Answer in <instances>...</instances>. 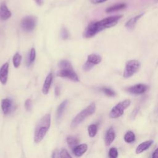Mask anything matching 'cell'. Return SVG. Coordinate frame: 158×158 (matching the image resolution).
Segmentation results:
<instances>
[{"label": "cell", "mask_w": 158, "mask_h": 158, "mask_svg": "<svg viewBox=\"0 0 158 158\" xmlns=\"http://www.w3.org/2000/svg\"><path fill=\"white\" fill-rule=\"evenodd\" d=\"M37 23V19L33 15H28L25 17L21 21V27L22 29L27 32L33 31Z\"/></svg>", "instance_id": "cell-6"}, {"label": "cell", "mask_w": 158, "mask_h": 158, "mask_svg": "<svg viewBox=\"0 0 158 158\" xmlns=\"http://www.w3.org/2000/svg\"><path fill=\"white\" fill-rule=\"evenodd\" d=\"M101 57L96 54H89L87 58V60L94 65L98 64H99L101 62Z\"/></svg>", "instance_id": "cell-19"}, {"label": "cell", "mask_w": 158, "mask_h": 158, "mask_svg": "<svg viewBox=\"0 0 158 158\" xmlns=\"http://www.w3.org/2000/svg\"><path fill=\"white\" fill-rule=\"evenodd\" d=\"M144 13H141V14H139V15H136L135 17H132L131 19H130L128 21H127V22L125 23V27H126L128 29H129V30H133V29L135 28V25H136L137 22H138V21L139 20V19L144 15Z\"/></svg>", "instance_id": "cell-15"}, {"label": "cell", "mask_w": 158, "mask_h": 158, "mask_svg": "<svg viewBox=\"0 0 158 158\" xmlns=\"http://www.w3.org/2000/svg\"><path fill=\"white\" fill-rule=\"evenodd\" d=\"M60 157H71V156L67 152V151L65 149H62L61 151L59 152Z\"/></svg>", "instance_id": "cell-31"}, {"label": "cell", "mask_w": 158, "mask_h": 158, "mask_svg": "<svg viewBox=\"0 0 158 158\" xmlns=\"http://www.w3.org/2000/svg\"><path fill=\"white\" fill-rule=\"evenodd\" d=\"M60 36L62 40H67L69 37V33L68 30L65 27H62L60 31Z\"/></svg>", "instance_id": "cell-26"}, {"label": "cell", "mask_w": 158, "mask_h": 158, "mask_svg": "<svg viewBox=\"0 0 158 158\" xmlns=\"http://www.w3.org/2000/svg\"><path fill=\"white\" fill-rule=\"evenodd\" d=\"M9 73V63H4L0 68V81L2 84L5 85L7 81Z\"/></svg>", "instance_id": "cell-9"}, {"label": "cell", "mask_w": 158, "mask_h": 158, "mask_svg": "<svg viewBox=\"0 0 158 158\" xmlns=\"http://www.w3.org/2000/svg\"><path fill=\"white\" fill-rule=\"evenodd\" d=\"M101 90L103 91V93L107 95V96H109V97H112V96H114L115 95V92L111 89L110 88H102L101 89Z\"/></svg>", "instance_id": "cell-27"}, {"label": "cell", "mask_w": 158, "mask_h": 158, "mask_svg": "<svg viewBox=\"0 0 158 158\" xmlns=\"http://www.w3.org/2000/svg\"><path fill=\"white\" fill-rule=\"evenodd\" d=\"M148 89V86L139 83V84H136L135 85L131 86L127 89V91L131 94H141L146 92Z\"/></svg>", "instance_id": "cell-8"}, {"label": "cell", "mask_w": 158, "mask_h": 158, "mask_svg": "<svg viewBox=\"0 0 158 158\" xmlns=\"http://www.w3.org/2000/svg\"><path fill=\"white\" fill-rule=\"evenodd\" d=\"M88 134L90 137H94L96 136L98 131V125L96 124L90 125L88 128Z\"/></svg>", "instance_id": "cell-22"}, {"label": "cell", "mask_w": 158, "mask_h": 158, "mask_svg": "<svg viewBox=\"0 0 158 158\" xmlns=\"http://www.w3.org/2000/svg\"><path fill=\"white\" fill-rule=\"evenodd\" d=\"M109 156L110 158H116L118 156V151L115 148H112L109 151Z\"/></svg>", "instance_id": "cell-28"}, {"label": "cell", "mask_w": 158, "mask_h": 158, "mask_svg": "<svg viewBox=\"0 0 158 158\" xmlns=\"http://www.w3.org/2000/svg\"><path fill=\"white\" fill-rule=\"evenodd\" d=\"M124 140L128 143H132L135 140V135L131 131H128L124 136Z\"/></svg>", "instance_id": "cell-21"}, {"label": "cell", "mask_w": 158, "mask_h": 158, "mask_svg": "<svg viewBox=\"0 0 158 158\" xmlns=\"http://www.w3.org/2000/svg\"><path fill=\"white\" fill-rule=\"evenodd\" d=\"M87 148L88 146L86 144H78L72 148V152L75 156L80 157L81 156L87 151Z\"/></svg>", "instance_id": "cell-12"}, {"label": "cell", "mask_w": 158, "mask_h": 158, "mask_svg": "<svg viewBox=\"0 0 158 158\" xmlns=\"http://www.w3.org/2000/svg\"><path fill=\"white\" fill-rule=\"evenodd\" d=\"M31 106H32L31 100L30 99H27L25 102V108L26 109V110L27 111H30L31 109Z\"/></svg>", "instance_id": "cell-30"}, {"label": "cell", "mask_w": 158, "mask_h": 158, "mask_svg": "<svg viewBox=\"0 0 158 158\" xmlns=\"http://www.w3.org/2000/svg\"><path fill=\"white\" fill-rule=\"evenodd\" d=\"M152 143H153L152 140H148V141H146L141 143L137 146L136 149V153L139 154L147 150L148 148H149V147L152 145Z\"/></svg>", "instance_id": "cell-16"}, {"label": "cell", "mask_w": 158, "mask_h": 158, "mask_svg": "<svg viewBox=\"0 0 158 158\" xmlns=\"http://www.w3.org/2000/svg\"><path fill=\"white\" fill-rule=\"evenodd\" d=\"M106 1H107V0H90L92 4H101V3H102V2H106Z\"/></svg>", "instance_id": "cell-32"}, {"label": "cell", "mask_w": 158, "mask_h": 158, "mask_svg": "<svg viewBox=\"0 0 158 158\" xmlns=\"http://www.w3.org/2000/svg\"><path fill=\"white\" fill-rule=\"evenodd\" d=\"M157 1H158V0H157Z\"/></svg>", "instance_id": "cell-37"}, {"label": "cell", "mask_w": 158, "mask_h": 158, "mask_svg": "<svg viewBox=\"0 0 158 158\" xmlns=\"http://www.w3.org/2000/svg\"><path fill=\"white\" fill-rule=\"evenodd\" d=\"M122 15H113L106 17L99 21H96V23L99 31L100 32L106 28H110L115 26L122 19Z\"/></svg>", "instance_id": "cell-3"}, {"label": "cell", "mask_w": 158, "mask_h": 158, "mask_svg": "<svg viewBox=\"0 0 158 158\" xmlns=\"http://www.w3.org/2000/svg\"><path fill=\"white\" fill-rule=\"evenodd\" d=\"M94 66V65H93V64H91V62H88V60L85 63V64L83 65V70L85 71H88L89 70H91L93 67Z\"/></svg>", "instance_id": "cell-29"}, {"label": "cell", "mask_w": 158, "mask_h": 158, "mask_svg": "<svg viewBox=\"0 0 158 158\" xmlns=\"http://www.w3.org/2000/svg\"><path fill=\"white\" fill-rule=\"evenodd\" d=\"M152 157L153 158H158V148L154 151L152 155Z\"/></svg>", "instance_id": "cell-35"}, {"label": "cell", "mask_w": 158, "mask_h": 158, "mask_svg": "<svg viewBox=\"0 0 158 158\" xmlns=\"http://www.w3.org/2000/svg\"><path fill=\"white\" fill-rule=\"evenodd\" d=\"M51 125V115L46 114L38 122L34 133V141L35 143L41 142L46 136Z\"/></svg>", "instance_id": "cell-1"}, {"label": "cell", "mask_w": 158, "mask_h": 158, "mask_svg": "<svg viewBox=\"0 0 158 158\" xmlns=\"http://www.w3.org/2000/svg\"><path fill=\"white\" fill-rule=\"evenodd\" d=\"M35 57H36V51L35 48H32L30 50L29 57H28V60L27 62L28 65H30L31 64H32V63L35 61Z\"/></svg>", "instance_id": "cell-25"}, {"label": "cell", "mask_w": 158, "mask_h": 158, "mask_svg": "<svg viewBox=\"0 0 158 158\" xmlns=\"http://www.w3.org/2000/svg\"><path fill=\"white\" fill-rule=\"evenodd\" d=\"M34 1L39 6H41L43 4V0H34Z\"/></svg>", "instance_id": "cell-36"}, {"label": "cell", "mask_w": 158, "mask_h": 158, "mask_svg": "<svg viewBox=\"0 0 158 158\" xmlns=\"http://www.w3.org/2000/svg\"><path fill=\"white\" fill-rule=\"evenodd\" d=\"M58 66H59L60 69L73 68V67L72 66L71 63L67 60H60L58 64Z\"/></svg>", "instance_id": "cell-24"}, {"label": "cell", "mask_w": 158, "mask_h": 158, "mask_svg": "<svg viewBox=\"0 0 158 158\" xmlns=\"http://www.w3.org/2000/svg\"><path fill=\"white\" fill-rule=\"evenodd\" d=\"M115 137V133L114 128L112 127H110L105 135L104 141L106 146H109L114 140Z\"/></svg>", "instance_id": "cell-13"}, {"label": "cell", "mask_w": 158, "mask_h": 158, "mask_svg": "<svg viewBox=\"0 0 158 158\" xmlns=\"http://www.w3.org/2000/svg\"><path fill=\"white\" fill-rule=\"evenodd\" d=\"M52 81V73H50L46 77L42 88V93L44 94H47L48 93Z\"/></svg>", "instance_id": "cell-14"}, {"label": "cell", "mask_w": 158, "mask_h": 158, "mask_svg": "<svg viewBox=\"0 0 158 158\" xmlns=\"http://www.w3.org/2000/svg\"><path fill=\"white\" fill-rule=\"evenodd\" d=\"M11 17V12L9 10L5 2L0 5V19L1 20H6Z\"/></svg>", "instance_id": "cell-10"}, {"label": "cell", "mask_w": 158, "mask_h": 158, "mask_svg": "<svg viewBox=\"0 0 158 158\" xmlns=\"http://www.w3.org/2000/svg\"><path fill=\"white\" fill-rule=\"evenodd\" d=\"M66 141L69 146L71 148H73L79 143V139L74 136H68L67 137Z\"/></svg>", "instance_id": "cell-20"}, {"label": "cell", "mask_w": 158, "mask_h": 158, "mask_svg": "<svg viewBox=\"0 0 158 158\" xmlns=\"http://www.w3.org/2000/svg\"><path fill=\"white\" fill-rule=\"evenodd\" d=\"M67 103H68V101L67 100H64L58 106L57 109V114H56V118H57V122H59L60 120L61 119V118L62 117V115H63V114L65 111V107L67 105Z\"/></svg>", "instance_id": "cell-18"}, {"label": "cell", "mask_w": 158, "mask_h": 158, "mask_svg": "<svg viewBox=\"0 0 158 158\" xmlns=\"http://www.w3.org/2000/svg\"><path fill=\"white\" fill-rule=\"evenodd\" d=\"M131 104V101L129 99H126L123 101L118 102L117 105H115L110 110L109 116L112 118H116L122 116L125 110L130 106Z\"/></svg>", "instance_id": "cell-5"}, {"label": "cell", "mask_w": 158, "mask_h": 158, "mask_svg": "<svg viewBox=\"0 0 158 158\" xmlns=\"http://www.w3.org/2000/svg\"><path fill=\"white\" fill-rule=\"evenodd\" d=\"M13 64H14V66L15 67V68H17L19 67L20 63H21V60H22V56L21 55L17 52L14 54V57H13Z\"/></svg>", "instance_id": "cell-23"}, {"label": "cell", "mask_w": 158, "mask_h": 158, "mask_svg": "<svg viewBox=\"0 0 158 158\" xmlns=\"http://www.w3.org/2000/svg\"><path fill=\"white\" fill-rule=\"evenodd\" d=\"M141 67V63L137 60H130L127 62L123 72V77L125 78L132 77L138 72Z\"/></svg>", "instance_id": "cell-4"}, {"label": "cell", "mask_w": 158, "mask_h": 158, "mask_svg": "<svg viewBox=\"0 0 158 158\" xmlns=\"http://www.w3.org/2000/svg\"><path fill=\"white\" fill-rule=\"evenodd\" d=\"M52 157H59V151L56 149L55 151H54L53 153H52Z\"/></svg>", "instance_id": "cell-34"}, {"label": "cell", "mask_w": 158, "mask_h": 158, "mask_svg": "<svg viewBox=\"0 0 158 158\" xmlns=\"http://www.w3.org/2000/svg\"><path fill=\"white\" fill-rule=\"evenodd\" d=\"M96 110V105L94 103H91L90 105L87 106L85 109L81 110L78 114L73 119L71 122V128H75L79 125L83 120H85L88 117L92 115Z\"/></svg>", "instance_id": "cell-2"}, {"label": "cell", "mask_w": 158, "mask_h": 158, "mask_svg": "<svg viewBox=\"0 0 158 158\" xmlns=\"http://www.w3.org/2000/svg\"><path fill=\"white\" fill-rule=\"evenodd\" d=\"M127 7V4L125 3H119V4H116L113 6H111L109 7H107L106 10V12L107 13H112V12H117L121 10H123Z\"/></svg>", "instance_id": "cell-17"}, {"label": "cell", "mask_w": 158, "mask_h": 158, "mask_svg": "<svg viewBox=\"0 0 158 158\" xmlns=\"http://www.w3.org/2000/svg\"><path fill=\"white\" fill-rule=\"evenodd\" d=\"M55 95L56 96H59L60 93V89L59 86H56L55 88Z\"/></svg>", "instance_id": "cell-33"}, {"label": "cell", "mask_w": 158, "mask_h": 158, "mask_svg": "<svg viewBox=\"0 0 158 158\" xmlns=\"http://www.w3.org/2000/svg\"><path fill=\"white\" fill-rule=\"evenodd\" d=\"M57 75L62 78H67L75 82L79 81V78L73 68L60 69L57 72Z\"/></svg>", "instance_id": "cell-7"}, {"label": "cell", "mask_w": 158, "mask_h": 158, "mask_svg": "<svg viewBox=\"0 0 158 158\" xmlns=\"http://www.w3.org/2000/svg\"><path fill=\"white\" fill-rule=\"evenodd\" d=\"M12 102L11 99L9 98L3 99L1 101V109L3 113L5 115H7L10 113L12 109Z\"/></svg>", "instance_id": "cell-11"}]
</instances>
